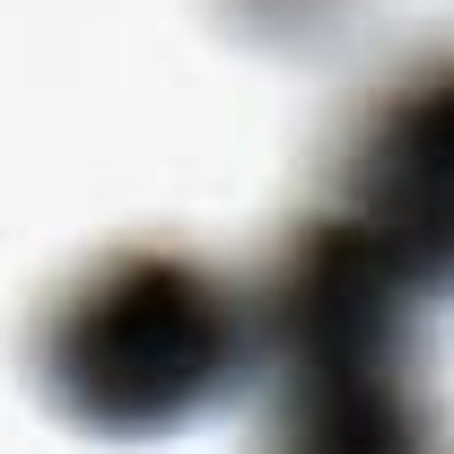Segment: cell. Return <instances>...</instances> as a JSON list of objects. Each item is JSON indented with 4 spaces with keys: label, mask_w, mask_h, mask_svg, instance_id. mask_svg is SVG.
<instances>
[{
    "label": "cell",
    "mask_w": 454,
    "mask_h": 454,
    "mask_svg": "<svg viewBox=\"0 0 454 454\" xmlns=\"http://www.w3.org/2000/svg\"><path fill=\"white\" fill-rule=\"evenodd\" d=\"M340 245L411 288H454V44H428L358 106L349 140L333 149V210Z\"/></svg>",
    "instance_id": "3957f363"
},
{
    "label": "cell",
    "mask_w": 454,
    "mask_h": 454,
    "mask_svg": "<svg viewBox=\"0 0 454 454\" xmlns=\"http://www.w3.org/2000/svg\"><path fill=\"white\" fill-rule=\"evenodd\" d=\"M245 358V306L192 254H106L61 288L35 333L44 394L114 437L175 428Z\"/></svg>",
    "instance_id": "6da1fadb"
},
{
    "label": "cell",
    "mask_w": 454,
    "mask_h": 454,
    "mask_svg": "<svg viewBox=\"0 0 454 454\" xmlns=\"http://www.w3.org/2000/svg\"><path fill=\"white\" fill-rule=\"evenodd\" d=\"M262 306L288 376V454H428V402L402 358L394 280H376L333 227H306Z\"/></svg>",
    "instance_id": "7a4b0ae2"
}]
</instances>
